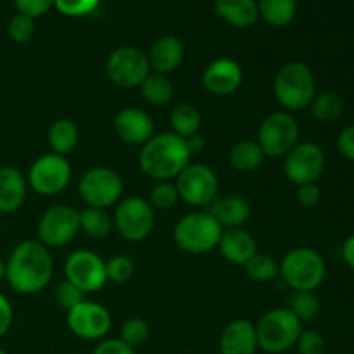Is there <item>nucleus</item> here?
Segmentation results:
<instances>
[{"label":"nucleus","instance_id":"1","mask_svg":"<svg viewBox=\"0 0 354 354\" xmlns=\"http://www.w3.org/2000/svg\"><path fill=\"white\" fill-rule=\"evenodd\" d=\"M54 261L48 248L38 241L17 244L6 261V280L23 296L41 292L50 283Z\"/></svg>","mask_w":354,"mask_h":354},{"label":"nucleus","instance_id":"2","mask_svg":"<svg viewBox=\"0 0 354 354\" xmlns=\"http://www.w3.org/2000/svg\"><path fill=\"white\" fill-rule=\"evenodd\" d=\"M189 147L185 138L173 131L152 135L140 149L138 165L142 173L156 182H171L190 165Z\"/></svg>","mask_w":354,"mask_h":354},{"label":"nucleus","instance_id":"3","mask_svg":"<svg viewBox=\"0 0 354 354\" xmlns=\"http://www.w3.org/2000/svg\"><path fill=\"white\" fill-rule=\"evenodd\" d=\"M273 93L283 109H308L317 95V82L310 66L301 61L286 62L273 80Z\"/></svg>","mask_w":354,"mask_h":354},{"label":"nucleus","instance_id":"4","mask_svg":"<svg viewBox=\"0 0 354 354\" xmlns=\"http://www.w3.org/2000/svg\"><path fill=\"white\" fill-rule=\"evenodd\" d=\"M223 227L209 211H192L178 220L173 239L183 252L206 254L220 244Z\"/></svg>","mask_w":354,"mask_h":354},{"label":"nucleus","instance_id":"5","mask_svg":"<svg viewBox=\"0 0 354 354\" xmlns=\"http://www.w3.org/2000/svg\"><path fill=\"white\" fill-rule=\"evenodd\" d=\"M279 277H282L283 282L296 292L299 290L315 292V289L324 283L327 275L324 258L320 252L311 248H294L279 263Z\"/></svg>","mask_w":354,"mask_h":354},{"label":"nucleus","instance_id":"6","mask_svg":"<svg viewBox=\"0 0 354 354\" xmlns=\"http://www.w3.org/2000/svg\"><path fill=\"white\" fill-rule=\"evenodd\" d=\"M303 332V322L289 308H275L259 318L256 325L258 346L265 353L282 354L296 346Z\"/></svg>","mask_w":354,"mask_h":354},{"label":"nucleus","instance_id":"7","mask_svg":"<svg viewBox=\"0 0 354 354\" xmlns=\"http://www.w3.org/2000/svg\"><path fill=\"white\" fill-rule=\"evenodd\" d=\"M299 124L287 111H273L258 128V144L268 158H286L299 144Z\"/></svg>","mask_w":354,"mask_h":354},{"label":"nucleus","instance_id":"8","mask_svg":"<svg viewBox=\"0 0 354 354\" xmlns=\"http://www.w3.org/2000/svg\"><path fill=\"white\" fill-rule=\"evenodd\" d=\"M78 192L88 207L107 209L120 203L123 196V178L107 166H95L80 178Z\"/></svg>","mask_w":354,"mask_h":354},{"label":"nucleus","instance_id":"9","mask_svg":"<svg viewBox=\"0 0 354 354\" xmlns=\"http://www.w3.org/2000/svg\"><path fill=\"white\" fill-rule=\"evenodd\" d=\"M114 228L128 242L145 241L156 225L154 209L142 197H127L116 204L113 216Z\"/></svg>","mask_w":354,"mask_h":354},{"label":"nucleus","instance_id":"10","mask_svg":"<svg viewBox=\"0 0 354 354\" xmlns=\"http://www.w3.org/2000/svg\"><path fill=\"white\" fill-rule=\"evenodd\" d=\"M175 180L180 199L190 206H211L218 197L220 182L216 173L203 162H190Z\"/></svg>","mask_w":354,"mask_h":354},{"label":"nucleus","instance_id":"11","mask_svg":"<svg viewBox=\"0 0 354 354\" xmlns=\"http://www.w3.org/2000/svg\"><path fill=\"white\" fill-rule=\"evenodd\" d=\"M106 73L114 85L135 88L151 75V64L145 52L127 45L111 52L106 62Z\"/></svg>","mask_w":354,"mask_h":354},{"label":"nucleus","instance_id":"12","mask_svg":"<svg viewBox=\"0 0 354 354\" xmlns=\"http://www.w3.org/2000/svg\"><path fill=\"white\" fill-rule=\"evenodd\" d=\"M73 169L66 156L45 154L31 165L28 171V185L45 197L61 194L71 180Z\"/></svg>","mask_w":354,"mask_h":354},{"label":"nucleus","instance_id":"13","mask_svg":"<svg viewBox=\"0 0 354 354\" xmlns=\"http://www.w3.org/2000/svg\"><path fill=\"white\" fill-rule=\"evenodd\" d=\"M78 232L80 211L66 204L48 207L38 221V242L48 249L69 244Z\"/></svg>","mask_w":354,"mask_h":354},{"label":"nucleus","instance_id":"14","mask_svg":"<svg viewBox=\"0 0 354 354\" xmlns=\"http://www.w3.org/2000/svg\"><path fill=\"white\" fill-rule=\"evenodd\" d=\"M64 275L68 282L82 292H99L107 282L106 261L88 249H80L69 254L64 263Z\"/></svg>","mask_w":354,"mask_h":354},{"label":"nucleus","instance_id":"15","mask_svg":"<svg viewBox=\"0 0 354 354\" xmlns=\"http://www.w3.org/2000/svg\"><path fill=\"white\" fill-rule=\"evenodd\" d=\"M68 327L83 341H102L113 327V317L106 306L93 301H82L68 311Z\"/></svg>","mask_w":354,"mask_h":354},{"label":"nucleus","instance_id":"16","mask_svg":"<svg viewBox=\"0 0 354 354\" xmlns=\"http://www.w3.org/2000/svg\"><path fill=\"white\" fill-rule=\"evenodd\" d=\"M325 169V152L320 145L313 142L297 144L283 161V173L294 185H306L317 183L324 175Z\"/></svg>","mask_w":354,"mask_h":354},{"label":"nucleus","instance_id":"17","mask_svg":"<svg viewBox=\"0 0 354 354\" xmlns=\"http://www.w3.org/2000/svg\"><path fill=\"white\" fill-rule=\"evenodd\" d=\"M244 73L234 59L221 57L211 62L203 73V86L213 95H230L242 85Z\"/></svg>","mask_w":354,"mask_h":354},{"label":"nucleus","instance_id":"18","mask_svg":"<svg viewBox=\"0 0 354 354\" xmlns=\"http://www.w3.org/2000/svg\"><path fill=\"white\" fill-rule=\"evenodd\" d=\"M114 131L127 144L144 145L154 135V121L145 111L124 107L114 116Z\"/></svg>","mask_w":354,"mask_h":354},{"label":"nucleus","instance_id":"19","mask_svg":"<svg viewBox=\"0 0 354 354\" xmlns=\"http://www.w3.org/2000/svg\"><path fill=\"white\" fill-rule=\"evenodd\" d=\"M256 325L249 320L237 318L223 328L220 337L221 354H256L258 351Z\"/></svg>","mask_w":354,"mask_h":354},{"label":"nucleus","instance_id":"20","mask_svg":"<svg viewBox=\"0 0 354 354\" xmlns=\"http://www.w3.org/2000/svg\"><path fill=\"white\" fill-rule=\"evenodd\" d=\"M183 55H185V48H183L182 40L173 35H165L152 44L147 54L151 71L168 76L169 73L176 71L182 66Z\"/></svg>","mask_w":354,"mask_h":354},{"label":"nucleus","instance_id":"21","mask_svg":"<svg viewBox=\"0 0 354 354\" xmlns=\"http://www.w3.org/2000/svg\"><path fill=\"white\" fill-rule=\"evenodd\" d=\"M218 249L230 265L244 266L258 252V244L245 228H227L221 234Z\"/></svg>","mask_w":354,"mask_h":354},{"label":"nucleus","instance_id":"22","mask_svg":"<svg viewBox=\"0 0 354 354\" xmlns=\"http://www.w3.org/2000/svg\"><path fill=\"white\" fill-rule=\"evenodd\" d=\"M26 194L28 182L19 169L12 166L0 168V214H10L21 209Z\"/></svg>","mask_w":354,"mask_h":354},{"label":"nucleus","instance_id":"23","mask_svg":"<svg viewBox=\"0 0 354 354\" xmlns=\"http://www.w3.org/2000/svg\"><path fill=\"white\" fill-rule=\"evenodd\" d=\"M209 213L223 228H242L251 218V206L248 199L237 194L216 197L211 204Z\"/></svg>","mask_w":354,"mask_h":354},{"label":"nucleus","instance_id":"24","mask_svg":"<svg viewBox=\"0 0 354 354\" xmlns=\"http://www.w3.org/2000/svg\"><path fill=\"white\" fill-rule=\"evenodd\" d=\"M214 12L234 28H251L258 23L259 9L256 0H214Z\"/></svg>","mask_w":354,"mask_h":354},{"label":"nucleus","instance_id":"25","mask_svg":"<svg viewBox=\"0 0 354 354\" xmlns=\"http://www.w3.org/2000/svg\"><path fill=\"white\" fill-rule=\"evenodd\" d=\"M265 152L261 151L259 144L256 140H241L235 145H232L230 152H228V161H230L232 168L237 171L249 173L258 169L265 161Z\"/></svg>","mask_w":354,"mask_h":354},{"label":"nucleus","instance_id":"26","mask_svg":"<svg viewBox=\"0 0 354 354\" xmlns=\"http://www.w3.org/2000/svg\"><path fill=\"white\" fill-rule=\"evenodd\" d=\"M80 131L78 127L73 123L71 120L54 121L48 128V145H50L52 152L59 156H66L78 145Z\"/></svg>","mask_w":354,"mask_h":354},{"label":"nucleus","instance_id":"27","mask_svg":"<svg viewBox=\"0 0 354 354\" xmlns=\"http://www.w3.org/2000/svg\"><path fill=\"white\" fill-rule=\"evenodd\" d=\"M259 17L273 28L287 26L296 17L297 0H256Z\"/></svg>","mask_w":354,"mask_h":354},{"label":"nucleus","instance_id":"28","mask_svg":"<svg viewBox=\"0 0 354 354\" xmlns=\"http://www.w3.org/2000/svg\"><path fill=\"white\" fill-rule=\"evenodd\" d=\"M169 124H171L173 133L182 138H189L199 133L203 116L197 107L190 106V104H180L169 114Z\"/></svg>","mask_w":354,"mask_h":354},{"label":"nucleus","instance_id":"29","mask_svg":"<svg viewBox=\"0 0 354 354\" xmlns=\"http://www.w3.org/2000/svg\"><path fill=\"white\" fill-rule=\"evenodd\" d=\"M142 97L152 106H166L175 95V85L166 75L151 73L140 85Z\"/></svg>","mask_w":354,"mask_h":354},{"label":"nucleus","instance_id":"30","mask_svg":"<svg viewBox=\"0 0 354 354\" xmlns=\"http://www.w3.org/2000/svg\"><path fill=\"white\" fill-rule=\"evenodd\" d=\"M80 228L85 232L88 237L93 239H104L111 234L114 228L113 216L107 213V209H100V207H88L80 213Z\"/></svg>","mask_w":354,"mask_h":354},{"label":"nucleus","instance_id":"31","mask_svg":"<svg viewBox=\"0 0 354 354\" xmlns=\"http://www.w3.org/2000/svg\"><path fill=\"white\" fill-rule=\"evenodd\" d=\"M311 114L320 123H330L337 120L344 111V99L337 92H322L317 93L310 106Z\"/></svg>","mask_w":354,"mask_h":354},{"label":"nucleus","instance_id":"32","mask_svg":"<svg viewBox=\"0 0 354 354\" xmlns=\"http://www.w3.org/2000/svg\"><path fill=\"white\" fill-rule=\"evenodd\" d=\"M245 275L251 280L259 283L272 282L279 277V263L272 258L270 254H263V252H256L251 259L244 265Z\"/></svg>","mask_w":354,"mask_h":354},{"label":"nucleus","instance_id":"33","mask_svg":"<svg viewBox=\"0 0 354 354\" xmlns=\"http://www.w3.org/2000/svg\"><path fill=\"white\" fill-rule=\"evenodd\" d=\"M289 310L301 322L313 320L318 311H320V301H318L317 294L311 292V290H299V292H294V296L290 297Z\"/></svg>","mask_w":354,"mask_h":354},{"label":"nucleus","instance_id":"34","mask_svg":"<svg viewBox=\"0 0 354 354\" xmlns=\"http://www.w3.org/2000/svg\"><path fill=\"white\" fill-rule=\"evenodd\" d=\"M151 335V328L149 324L140 317H131L128 320L123 322L120 330V339L123 342H127L130 348H138V346L145 344V341Z\"/></svg>","mask_w":354,"mask_h":354},{"label":"nucleus","instance_id":"35","mask_svg":"<svg viewBox=\"0 0 354 354\" xmlns=\"http://www.w3.org/2000/svg\"><path fill=\"white\" fill-rule=\"evenodd\" d=\"M180 201L178 190L173 182H158L151 190V206L152 209L168 211L176 206Z\"/></svg>","mask_w":354,"mask_h":354},{"label":"nucleus","instance_id":"36","mask_svg":"<svg viewBox=\"0 0 354 354\" xmlns=\"http://www.w3.org/2000/svg\"><path fill=\"white\" fill-rule=\"evenodd\" d=\"M135 273V265L128 256L118 254L106 261L107 280L113 283H127Z\"/></svg>","mask_w":354,"mask_h":354},{"label":"nucleus","instance_id":"37","mask_svg":"<svg viewBox=\"0 0 354 354\" xmlns=\"http://www.w3.org/2000/svg\"><path fill=\"white\" fill-rule=\"evenodd\" d=\"M35 30H37L35 19L23 16V14H16L9 21V26H7V33H9L10 40L16 41V44H26V41H30L33 38Z\"/></svg>","mask_w":354,"mask_h":354},{"label":"nucleus","instance_id":"38","mask_svg":"<svg viewBox=\"0 0 354 354\" xmlns=\"http://www.w3.org/2000/svg\"><path fill=\"white\" fill-rule=\"evenodd\" d=\"M100 0H54V7L68 17L88 16L99 7Z\"/></svg>","mask_w":354,"mask_h":354},{"label":"nucleus","instance_id":"39","mask_svg":"<svg viewBox=\"0 0 354 354\" xmlns=\"http://www.w3.org/2000/svg\"><path fill=\"white\" fill-rule=\"evenodd\" d=\"M55 301H57V306L62 308L66 311H71L73 308L78 306L82 301H85V292L78 289L76 286H73L71 282L64 280L57 286L55 289Z\"/></svg>","mask_w":354,"mask_h":354},{"label":"nucleus","instance_id":"40","mask_svg":"<svg viewBox=\"0 0 354 354\" xmlns=\"http://www.w3.org/2000/svg\"><path fill=\"white\" fill-rule=\"evenodd\" d=\"M296 346L299 354H324L325 339L317 330H303Z\"/></svg>","mask_w":354,"mask_h":354},{"label":"nucleus","instance_id":"41","mask_svg":"<svg viewBox=\"0 0 354 354\" xmlns=\"http://www.w3.org/2000/svg\"><path fill=\"white\" fill-rule=\"evenodd\" d=\"M17 14L37 19V17L45 16L48 10L54 7V0H14Z\"/></svg>","mask_w":354,"mask_h":354},{"label":"nucleus","instance_id":"42","mask_svg":"<svg viewBox=\"0 0 354 354\" xmlns=\"http://www.w3.org/2000/svg\"><path fill=\"white\" fill-rule=\"evenodd\" d=\"M92 354H135V349L121 339H102Z\"/></svg>","mask_w":354,"mask_h":354},{"label":"nucleus","instance_id":"43","mask_svg":"<svg viewBox=\"0 0 354 354\" xmlns=\"http://www.w3.org/2000/svg\"><path fill=\"white\" fill-rule=\"evenodd\" d=\"M322 199L320 187L317 183H306V185L297 187V201L301 206L304 207H315L318 206Z\"/></svg>","mask_w":354,"mask_h":354},{"label":"nucleus","instance_id":"44","mask_svg":"<svg viewBox=\"0 0 354 354\" xmlns=\"http://www.w3.org/2000/svg\"><path fill=\"white\" fill-rule=\"evenodd\" d=\"M337 151L342 158L354 161V124L344 128L337 137Z\"/></svg>","mask_w":354,"mask_h":354},{"label":"nucleus","instance_id":"45","mask_svg":"<svg viewBox=\"0 0 354 354\" xmlns=\"http://www.w3.org/2000/svg\"><path fill=\"white\" fill-rule=\"evenodd\" d=\"M12 318H14V311H12V306H10L9 299H7L3 294H0V337L9 332L10 325H12Z\"/></svg>","mask_w":354,"mask_h":354},{"label":"nucleus","instance_id":"46","mask_svg":"<svg viewBox=\"0 0 354 354\" xmlns=\"http://www.w3.org/2000/svg\"><path fill=\"white\" fill-rule=\"evenodd\" d=\"M342 259L354 272V234L349 235L342 244Z\"/></svg>","mask_w":354,"mask_h":354},{"label":"nucleus","instance_id":"47","mask_svg":"<svg viewBox=\"0 0 354 354\" xmlns=\"http://www.w3.org/2000/svg\"><path fill=\"white\" fill-rule=\"evenodd\" d=\"M185 140H187V147H189L190 154H196V152L204 151V147H206V140H204L203 135L199 133L192 135V137L185 138Z\"/></svg>","mask_w":354,"mask_h":354},{"label":"nucleus","instance_id":"48","mask_svg":"<svg viewBox=\"0 0 354 354\" xmlns=\"http://www.w3.org/2000/svg\"><path fill=\"white\" fill-rule=\"evenodd\" d=\"M3 279H6V261L0 258V282H2Z\"/></svg>","mask_w":354,"mask_h":354},{"label":"nucleus","instance_id":"49","mask_svg":"<svg viewBox=\"0 0 354 354\" xmlns=\"http://www.w3.org/2000/svg\"><path fill=\"white\" fill-rule=\"evenodd\" d=\"M0 354H7V353H6V351H3V349H2V348H0Z\"/></svg>","mask_w":354,"mask_h":354}]
</instances>
